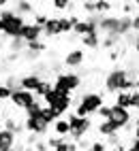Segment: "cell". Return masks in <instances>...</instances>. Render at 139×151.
I'll use <instances>...</instances> for the list:
<instances>
[{"mask_svg":"<svg viewBox=\"0 0 139 151\" xmlns=\"http://www.w3.org/2000/svg\"><path fill=\"white\" fill-rule=\"evenodd\" d=\"M105 143H107V147H120L122 143H120V136H118V134H111V136H107V140H105Z\"/></svg>","mask_w":139,"mask_h":151,"instance_id":"33","label":"cell"},{"mask_svg":"<svg viewBox=\"0 0 139 151\" xmlns=\"http://www.w3.org/2000/svg\"><path fill=\"white\" fill-rule=\"evenodd\" d=\"M32 2H30V0H15V13L17 15H30L32 13Z\"/></svg>","mask_w":139,"mask_h":151,"instance_id":"20","label":"cell"},{"mask_svg":"<svg viewBox=\"0 0 139 151\" xmlns=\"http://www.w3.org/2000/svg\"><path fill=\"white\" fill-rule=\"evenodd\" d=\"M2 24H4L2 34H4L7 38H19V34H22V28L26 26V19H24V15L13 13V15L9 17L7 22H2Z\"/></svg>","mask_w":139,"mask_h":151,"instance_id":"7","label":"cell"},{"mask_svg":"<svg viewBox=\"0 0 139 151\" xmlns=\"http://www.w3.org/2000/svg\"><path fill=\"white\" fill-rule=\"evenodd\" d=\"M2 128L9 130V132H13L15 136L22 134V132H26V130H24V124H19L15 117H4V119H2Z\"/></svg>","mask_w":139,"mask_h":151,"instance_id":"15","label":"cell"},{"mask_svg":"<svg viewBox=\"0 0 139 151\" xmlns=\"http://www.w3.org/2000/svg\"><path fill=\"white\" fill-rule=\"evenodd\" d=\"M126 151H139V138H133L131 145L126 147Z\"/></svg>","mask_w":139,"mask_h":151,"instance_id":"38","label":"cell"},{"mask_svg":"<svg viewBox=\"0 0 139 151\" xmlns=\"http://www.w3.org/2000/svg\"><path fill=\"white\" fill-rule=\"evenodd\" d=\"M7 4H9V0H0V9H4Z\"/></svg>","mask_w":139,"mask_h":151,"instance_id":"40","label":"cell"},{"mask_svg":"<svg viewBox=\"0 0 139 151\" xmlns=\"http://www.w3.org/2000/svg\"><path fill=\"white\" fill-rule=\"evenodd\" d=\"M122 11H124V15H133V11H135V4H133V2H126V4L122 6Z\"/></svg>","mask_w":139,"mask_h":151,"instance_id":"37","label":"cell"},{"mask_svg":"<svg viewBox=\"0 0 139 151\" xmlns=\"http://www.w3.org/2000/svg\"><path fill=\"white\" fill-rule=\"evenodd\" d=\"M47 19H49V15H45V13H39V15L34 17V24H36L39 28H43V26L47 24Z\"/></svg>","mask_w":139,"mask_h":151,"instance_id":"34","label":"cell"},{"mask_svg":"<svg viewBox=\"0 0 139 151\" xmlns=\"http://www.w3.org/2000/svg\"><path fill=\"white\" fill-rule=\"evenodd\" d=\"M135 15H139V6H137V13H135Z\"/></svg>","mask_w":139,"mask_h":151,"instance_id":"46","label":"cell"},{"mask_svg":"<svg viewBox=\"0 0 139 151\" xmlns=\"http://www.w3.org/2000/svg\"><path fill=\"white\" fill-rule=\"evenodd\" d=\"M0 85H2V81H0Z\"/></svg>","mask_w":139,"mask_h":151,"instance_id":"47","label":"cell"},{"mask_svg":"<svg viewBox=\"0 0 139 151\" xmlns=\"http://www.w3.org/2000/svg\"><path fill=\"white\" fill-rule=\"evenodd\" d=\"M60 19V30H62V34H68V32H73V26L79 22V17L77 15H68V17H58Z\"/></svg>","mask_w":139,"mask_h":151,"instance_id":"17","label":"cell"},{"mask_svg":"<svg viewBox=\"0 0 139 151\" xmlns=\"http://www.w3.org/2000/svg\"><path fill=\"white\" fill-rule=\"evenodd\" d=\"M52 130H54L56 136H66L68 134V122H66V117H60L58 122H54L52 124Z\"/></svg>","mask_w":139,"mask_h":151,"instance_id":"19","label":"cell"},{"mask_svg":"<svg viewBox=\"0 0 139 151\" xmlns=\"http://www.w3.org/2000/svg\"><path fill=\"white\" fill-rule=\"evenodd\" d=\"M36 96L32 94V92H26V89H22V87H17L15 92L11 94V100H9V102H11L15 109H28V106H32L34 102H36Z\"/></svg>","mask_w":139,"mask_h":151,"instance_id":"8","label":"cell"},{"mask_svg":"<svg viewBox=\"0 0 139 151\" xmlns=\"http://www.w3.org/2000/svg\"><path fill=\"white\" fill-rule=\"evenodd\" d=\"M86 151H90V149H86Z\"/></svg>","mask_w":139,"mask_h":151,"instance_id":"48","label":"cell"},{"mask_svg":"<svg viewBox=\"0 0 139 151\" xmlns=\"http://www.w3.org/2000/svg\"><path fill=\"white\" fill-rule=\"evenodd\" d=\"M82 85V77L77 73H60L54 79V89L58 94H73Z\"/></svg>","mask_w":139,"mask_h":151,"instance_id":"4","label":"cell"},{"mask_svg":"<svg viewBox=\"0 0 139 151\" xmlns=\"http://www.w3.org/2000/svg\"><path fill=\"white\" fill-rule=\"evenodd\" d=\"M82 45L86 49H98L101 47V34H86V36H82Z\"/></svg>","mask_w":139,"mask_h":151,"instance_id":"18","label":"cell"},{"mask_svg":"<svg viewBox=\"0 0 139 151\" xmlns=\"http://www.w3.org/2000/svg\"><path fill=\"white\" fill-rule=\"evenodd\" d=\"M96 115L101 117V122H107V119H111V106H109V104H103L101 109L96 111Z\"/></svg>","mask_w":139,"mask_h":151,"instance_id":"27","label":"cell"},{"mask_svg":"<svg viewBox=\"0 0 139 151\" xmlns=\"http://www.w3.org/2000/svg\"><path fill=\"white\" fill-rule=\"evenodd\" d=\"M49 126L45 119H43V109L39 113H32V115H26V122H24V130L28 134H36V136H45L49 132Z\"/></svg>","mask_w":139,"mask_h":151,"instance_id":"6","label":"cell"},{"mask_svg":"<svg viewBox=\"0 0 139 151\" xmlns=\"http://www.w3.org/2000/svg\"><path fill=\"white\" fill-rule=\"evenodd\" d=\"M90 151H109V147L105 140H94V143H90Z\"/></svg>","mask_w":139,"mask_h":151,"instance_id":"31","label":"cell"},{"mask_svg":"<svg viewBox=\"0 0 139 151\" xmlns=\"http://www.w3.org/2000/svg\"><path fill=\"white\" fill-rule=\"evenodd\" d=\"M105 89L109 94H118V92H135V79L128 77V70L122 66H116L107 73L105 77Z\"/></svg>","mask_w":139,"mask_h":151,"instance_id":"1","label":"cell"},{"mask_svg":"<svg viewBox=\"0 0 139 151\" xmlns=\"http://www.w3.org/2000/svg\"><path fill=\"white\" fill-rule=\"evenodd\" d=\"M11 89H9L7 85H0V102H7V100H11Z\"/></svg>","mask_w":139,"mask_h":151,"instance_id":"32","label":"cell"},{"mask_svg":"<svg viewBox=\"0 0 139 151\" xmlns=\"http://www.w3.org/2000/svg\"><path fill=\"white\" fill-rule=\"evenodd\" d=\"M17 143V136L13 132H9V130L4 128H0V151H9V149H13Z\"/></svg>","mask_w":139,"mask_h":151,"instance_id":"14","label":"cell"},{"mask_svg":"<svg viewBox=\"0 0 139 151\" xmlns=\"http://www.w3.org/2000/svg\"><path fill=\"white\" fill-rule=\"evenodd\" d=\"M9 49H11V53H24L26 49V43L22 41V38H11V43H9Z\"/></svg>","mask_w":139,"mask_h":151,"instance_id":"25","label":"cell"},{"mask_svg":"<svg viewBox=\"0 0 139 151\" xmlns=\"http://www.w3.org/2000/svg\"><path fill=\"white\" fill-rule=\"evenodd\" d=\"M84 62H86V51L82 47L71 49V51L64 55V66H68V68H77V66H82Z\"/></svg>","mask_w":139,"mask_h":151,"instance_id":"12","label":"cell"},{"mask_svg":"<svg viewBox=\"0 0 139 151\" xmlns=\"http://www.w3.org/2000/svg\"><path fill=\"white\" fill-rule=\"evenodd\" d=\"M2 30H4V24H2V19H0V34H2Z\"/></svg>","mask_w":139,"mask_h":151,"instance_id":"41","label":"cell"},{"mask_svg":"<svg viewBox=\"0 0 139 151\" xmlns=\"http://www.w3.org/2000/svg\"><path fill=\"white\" fill-rule=\"evenodd\" d=\"M111 122L120 130H124L128 124L133 122V115H131V111H128V109H120L118 104H111Z\"/></svg>","mask_w":139,"mask_h":151,"instance_id":"9","label":"cell"},{"mask_svg":"<svg viewBox=\"0 0 139 151\" xmlns=\"http://www.w3.org/2000/svg\"><path fill=\"white\" fill-rule=\"evenodd\" d=\"M60 117H62V115L58 113L56 109H52V106H45V104H43V119H45V122H47L49 126H52L54 122H58Z\"/></svg>","mask_w":139,"mask_h":151,"instance_id":"23","label":"cell"},{"mask_svg":"<svg viewBox=\"0 0 139 151\" xmlns=\"http://www.w3.org/2000/svg\"><path fill=\"white\" fill-rule=\"evenodd\" d=\"M60 34H62V30H60V19H58V17H49L47 24L43 26V36L52 38V36H60Z\"/></svg>","mask_w":139,"mask_h":151,"instance_id":"13","label":"cell"},{"mask_svg":"<svg viewBox=\"0 0 139 151\" xmlns=\"http://www.w3.org/2000/svg\"><path fill=\"white\" fill-rule=\"evenodd\" d=\"M52 89H54V83H52V81H47V79H43V83L39 85V89L34 92V96H36L39 100H43L45 94H47V92H52Z\"/></svg>","mask_w":139,"mask_h":151,"instance_id":"24","label":"cell"},{"mask_svg":"<svg viewBox=\"0 0 139 151\" xmlns=\"http://www.w3.org/2000/svg\"><path fill=\"white\" fill-rule=\"evenodd\" d=\"M26 49H28V51H32V53H41V51H45V43H41V41H34V43H26Z\"/></svg>","mask_w":139,"mask_h":151,"instance_id":"26","label":"cell"},{"mask_svg":"<svg viewBox=\"0 0 139 151\" xmlns=\"http://www.w3.org/2000/svg\"><path fill=\"white\" fill-rule=\"evenodd\" d=\"M133 32L139 34V15H133Z\"/></svg>","mask_w":139,"mask_h":151,"instance_id":"39","label":"cell"},{"mask_svg":"<svg viewBox=\"0 0 139 151\" xmlns=\"http://www.w3.org/2000/svg\"><path fill=\"white\" fill-rule=\"evenodd\" d=\"M2 85H7L9 89H11V92H15V89L19 87V79L11 75V77H7V79H4V83H2Z\"/></svg>","mask_w":139,"mask_h":151,"instance_id":"29","label":"cell"},{"mask_svg":"<svg viewBox=\"0 0 139 151\" xmlns=\"http://www.w3.org/2000/svg\"><path fill=\"white\" fill-rule=\"evenodd\" d=\"M71 4H73L71 0H52V6L56 9V11H66Z\"/></svg>","mask_w":139,"mask_h":151,"instance_id":"28","label":"cell"},{"mask_svg":"<svg viewBox=\"0 0 139 151\" xmlns=\"http://www.w3.org/2000/svg\"><path fill=\"white\" fill-rule=\"evenodd\" d=\"M0 119H2V109H0Z\"/></svg>","mask_w":139,"mask_h":151,"instance_id":"45","label":"cell"},{"mask_svg":"<svg viewBox=\"0 0 139 151\" xmlns=\"http://www.w3.org/2000/svg\"><path fill=\"white\" fill-rule=\"evenodd\" d=\"M66 136H68V134H66ZM62 138H64V136H49V138L45 140L47 147H49V151H54L58 145H60V143H62Z\"/></svg>","mask_w":139,"mask_h":151,"instance_id":"30","label":"cell"},{"mask_svg":"<svg viewBox=\"0 0 139 151\" xmlns=\"http://www.w3.org/2000/svg\"><path fill=\"white\" fill-rule=\"evenodd\" d=\"M66 122H68V136H71L73 143L86 138L88 132L92 130V119L90 117H77L75 113H68Z\"/></svg>","mask_w":139,"mask_h":151,"instance_id":"3","label":"cell"},{"mask_svg":"<svg viewBox=\"0 0 139 151\" xmlns=\"http://www.w3.org/2000/svg\"><path fill=\"white\" fill-rule=\"evenodd\" d=\"M43 102H45V106H52L60 115H64V113H68V109L73 106V98H71V94H58L56 89H52V92L45 94Z\"/></svg>","mask_w":139,"mask_h":151,"instance_id":"5","label":"cell"},{"mask_svg":"<svg viewBox=\"0 0 139 151\" xmlns=\"http://www.w3.org/2000/svg\"><path fill=\"white\" fill-rule=\"evenodd\" d=\"M135 87L139 89V75H137V79H135Z\"/></svg>","mask_w":139,"mask_h":151,"instance_id":"42","label":"cell"},{"mask_svg":"<svg viewBox=\"0 0 139 151\" xmlns=\"http://www.w3.org/2000/svg\"><path fill=\"white\" fill-rule=\"evenodd\" d=\"M24 151H34V149H32V147H26V149H24Z\"/></svg>","mask_w":139,"mask_h":151,"instance_id":"44","label":"cell"},{"mask_svg":"<svg viewBox=\"0 0 139 151\" xmlns=\"http://www.w3.org/2000/svg\"><path fill=\"white\" fill-rule=\"evenodd\" d=\"M105 104V98L103 94L98 92H86L82 98H79V102L75 106V115L77 117H90V115H96V111Z\"/></svg>","mask_w":139,"mask_h":151,"instance_id":"2","label":"cell"},{"mask_svg":"<svg viewBox=\"0 0 139 151\" xmlns=\"http://www.w3.org/2000/svg\"><path fill=\"white\" fill-rule=\"evenodd\" d=\"M32 149H34V151H49L47 143H45V140H41V138H39L36 143H34V147H32Z\"/></svg>","mask_w":139,"mask_h":151,"instance_id":"36","label":"cell"},{"mask_svg":"<svg viewBox=\"0 0 139 151\" xmlns=\"http://www.w3.org/2000/svg\"><path fill=\"white\" fill-rule=\"evenodd\" d=\"M114 104H118L120 109H128V111H131V92H118Z\"/></svg>","mask_w":139,"mask_h":151,"instance_id":"21","label":"cell"},{"mask_svg":"<svg viewBox=\"0 0 139 151\" xmlns=\"http://www.w3.org/2000/svg\"><path fill=\"white\" fill-rule=\"evenodd\" d=\"M43 36V28H39L36 24H26L22 28V34H19V38H22L24 43H34V41H41Z\"/></svg>","mask_w":139,"mask_h":151,"instance_id":"11","label":"cell"},{"mask_svg":"<svg viewBox=\"0 0 139 151\" xmlns=\"http://www.w3.org/2000/svg\"><path fill=\"white\" fill-rule=\"evenodd\" d=\"M43 83V77L39 75V73H30V75H24V77H19V87L26 89V92H36L39 85Z\"/></svg>","mask_w":139,"mask_h":151,"instance_id":"10","label":"cell"},{"mask_svg":"<svg viewBox=\"0 0 139 151\" xmlns=\"http://www.w3.org/2000/svg\"><path fill=\"white\" fill-rule=\"evenodd\" d=\"M131 2H133L135 6H139V0H131Z\"/></svg>","mask_w":139,"mask_h":151,"instance_id":"43","label":"cell"},{"mask_svg":"<svg viewBox=\"0 0 139 151\" xmlns=\"http://www.w3.org/2000/svg\"><path fill=\"white\" fill-rule=\"evenodd\" d=\"M131 109H137L139 111V89L131 92Z\"/></svg>","mask_w":139,"mask_h":151,"instance_id":"35","label":"cell"},{"mask_svg":"<svg viewBox=\"0 0 139 151\" xmlns=\"http://www.w3.org/2000/svg\"><path fill=\"white\" fill-rule=\"evenodd\" d=\"M96 130H98V134H103L105 138H107V136H111V134H118V132H120V128H118V126L111 122V119H107V122H101Z\"/></svg>","mask_w":139,"mask_h":151,"instance_id":"16","label":"cell"},{"mask_svg":"<svg viewBox=\"0 0 139 151\" xmlns=\"http://www.w3.org/2000/svg\"><path fill=\"white\" fill-rule=\"evenodd\" d=\"M111 2L109 0H94V15H109Z\"/></svg>","mask_w":139,"mask_h":151,"instance_id":"22","label":"cell"}]
</instances>
